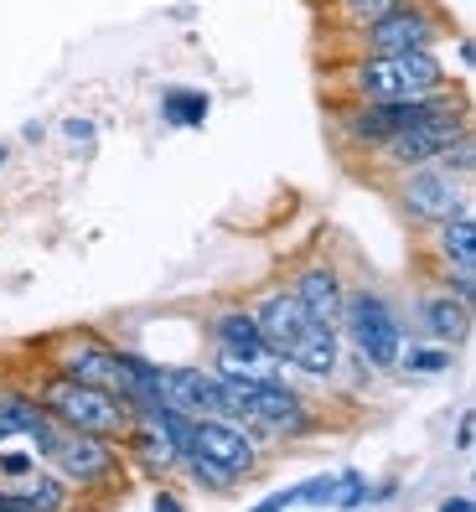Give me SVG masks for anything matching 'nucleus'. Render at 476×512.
<instances>
[{
	"label": "nucleus",
	"mask_w": 476,
	"mask_h": 512,
	"mask_svg": "<svg viewBox=\"0 0 476 512\" xmlns=\"http://www.w3.org/2000/svg\"><path fill=\"white\" fill-rule=\"evenodd\" d=\"M425 238H430L435 264H461V269H476V207H471V213H461V218H451V223L425 228Z\"/></svg>",
	"instance_id": "dca6fc26"
},
{
	"label": "nucleus",
	"mask_w": 476,
	"mask_h": 512,
	"mask_svg": "<svg viewBox=\"0 0 476 512\" xmlns=\"http://www.w3.org/2000/svg\"><path fill=\"white\" fill-rule=\"evenodd\" d=\"M337 378H347L352 388H373V383H378V368H373V363H368V357L357 352V347H347V357H342Z\"/></svg>",
	"instance_id": "393cba45"
},
{
	"label": "nucleus",
	"mask_w": 476,
	"mask_h": 512,
	"mask_svg": "<svg viewBox=\"0 0 476 512\" xmlns=\"http://www.w3.org/2000/svg\"><path fill=\"white\" fill-rule=\"evenodd\" d=\"M326 109H332V130H337V140H347L357 156H373V150H378L383 140H394L399 130L466 109V94H461L456 83H445L440 94L414 99V104H357V99L337 104V99H326Z\"/></svg>",
	"instance_id": "39448f33"
},
{
	"label": "nucleus",
	"mask_w": 476,
	"mask_h": 512,
	"mask_svg": "<svg viewBox=\"0 0 476 512\" xmlns=\"http://www.w3.org/2000/svg\"><path fill=\"white\" fill-rule=\"evenodd\" d=\"M435 166H445V171H456V176H476V130L466 135V140H456L445 156L435 161Z\"/></svg>",
	"instance_id": "b1692460"
},
{
	"label": "nucleus",
	"mask_w": 476,
	"mask_h": 512,
	"mask_svg": "<svg viewBox=\"0 0 476 512\" xmlns=\"http://www.w3.org/2000/svg\"><path fill=\"white\" fill-rule=\"evenodd\" d=\"M207 114H213V99L202 88H166L161 94V119L171 130H202Z\"/></svg>",
	"instance_id": "a211bd4d"
},
{
	"label": "nucleus",
	"mask_w": 476,
	"mask_h": 512,
	"mask_svg": "<svg viewBox=\"0 0 476 512\" xmlns=\"http://www.w3.org/2000/svg\"><path fill=\"white\" fill-rule=\"evenodd\" d=\"M451 83L440 52H389V57H347L332 68V88L357 104H414Z\"/></svg>",
	"instance_id": "f03ea898"
},
{
	"label": "nucleus",
	"mask_w": 476,
	"mask_h": 512,
	"mask_svg": "<svg viewBox=\"0 0 476 512\" xmlns=\"http://www.w3.org/2000/svg\"><path fill=\"white\" fill-rule=\"evenodd\" d=\"M435 290L466 300V306L476 311V269H461V264H435Z\"/></svg>",
	"instance_id": "412c9836"
},
{
	"label": "nucleus",
	"mask_w": 476,
	"mask_h": 512,
	"mask_svg": "<svg viewBox=\"0 0 476 512\" xmlns=\"http://www.w3.org/2000/svg\"><path fill=\"white\" fill-rule=\"evenodd\" d=\"M461 63L476 68V42H471V37H461Z\"/></svg>",
	"instance_id": "2f4dec72"
},
{
	"label": "nucleus",
	"mask_w": 476,
	"mask_h": 512,
	"mask_svg": "<svg viewBox=\"0 0 476 512\" xmlns=\"http://www.w3.org/2000/svg\"><path fill=\"white\" fill-rule=\"evenodd\" d=\"M295 502H301V487H285V492H275V497H264V502H254L249 512H290Z\"/></svg>",
	"instance_id": "cd10ccee"
},
{
	"label": "nucleus",
	"mask_w": 476,
	"mask_h": 512,
	"mask_svg": "<svg viewBox=\"0 0 476 512\" xmlns=\"http://www.w3.org/2000/svg\"><path fill=\"white\" fill-rule=\"evenodd\" d=\"M471 481H476V461H471Z\"/></svg>",
	"instance_id": "72a5a7b5"
},
{
	"label": "nucleus",
	"mask_w": 476,
	"mask_h": 512,
	"mask_svg": "<svg viewBox=\"0 0 476 512\" xmlns=\"http://www.w3.org/2000/svg\"><path fill=\"white\" fill-rule=\"evenodd\" d=\"M254 321L264 331V347H270L290 373H301L311 383H332L342 368V331L326 326L290 285L270 290L254 300Z\"/></svg>",
	"instance_id": "f257e3e1"
},
{
	"label": "nucleus",
	"mask_w": 476,
	"mask_h": 512,
	"mask_svg": "<svg viewBox=\"0 0 476 512\" xmlns=\"http://www.w3.org/2000/svg\"><path fill=\"white\" fill-rule=\"evenodd\" d=\"M47 373H63V378H78V383H94V388H109V394L130 399V363H125V347H114L104 331H68V337L52 342V357H47Z\"/></svg>",
	"instance_id": "9d476101"
},
{
	"label": "nucleus",
	"mask_w": 476,
	"mask_h": 512,
	"mask_svg": "<svg viewBox=\"0 0 476 512\" xmlns=\"http://www.w3.org/2000/svg\"><path fill=\"white\" fill-rule=\"evenodd\" d=\"M332 502H337V476L301 481V507H332Z\"/></svg>",
	"instance_id": "a878e982"
},
{
	"label": "nucleus",
	"mask_w": 476,
	"mask_h": 512,
	"mask_svg": "<svg viewBox=\"0 0 476 512\" xmlns=\"http://www.w3.org/2000/svg\"><path fill=\"white\" fill-rule=\"evenodd\" d=\"M456 363V347H440V342H404L399 352V373L409 378H445Z\"/></svg>",
	"instance_id": "6ab92c4d"
},
{
	"label": "nucleus",
	"mask_w": 476,
	"mask_h": 512,
	"mask_svg": "<svg viewBox=\"0 0 476 512\" xmlns=\"http://www.w3.org/2000/svg\"><path fill=\"white\" fill-rule=\"evenodd\" d=\"M368 497H373L368 476L347 466V471L337 476V502H332V507H337V512H357V507H368Z\"/></svg>",
	"instance_id": "5701e85b"
},
{
	"label": "nucleus",
	"mask_w": 476,
	"mask_h": 512,
	"mask_svg": "<svg viewBox=\"0 0 476 512\" xmlns=\"http://www.w3.org/2000/svg\"><path fill=\"white\" fill-rule=\"evenodd\" d=\"M342 331H347V347H357L378 368V378L399 373V352L409 342V321L383 290L352 285L347 290V311H342Z\"/></svg>",
	"instance_id": "0eeeda50"
},
{
	"label": "nucleus",
	"mask_w": 476,
	"mask_h": 512,
	"mask_svg": "<svg viewBox=\"0 0 476 512\" xmlns=\"http://www.w3.org/2000/svg\"><path fill=\"white\" fill-rule=\"evenodd\" d=\"M26 445L42 456V466H52L73 492H88V497H109V492L125 487V476H130V461H125V450H119V440L63 430L57 419Z\"/></svg>",
	"instance_id": "7ed1b4c3"
},
{
	"label": "nucleus",
	"mask_w": 476,
	"mask_h": 512,
	"mask_svg": "<svg viewBox=\"0 0 476 512\" xmlns=\"http://www.w3.org/2000/svg\"><path fill=\"white\" fill-rule=\"evenodd\" d=\"M445 37H451V16L435 0H404L399 11L347 32V47L352 57H389V52H435Z\"/></svg>",
	"instance_id": "1a4fd4ad"
},
{
	"label": "nucleus",
	"mask_w": 476,
	"mask_h": 512,
	"mask_svg": "<svg viewBox=\"0 0 476 512\" xmlns=\"http://www.w3.org/2000/svg\"><path fill=\"white\" fill-rule=\"evenodd\" d=\"M6 487L32 507V512H73L78 507V492L68 487L63 476H57L52 466H37L32 476H21V481H6Z\"/></svg>",
	"instance_id": "f3484780"
},
{
	"label": "nucleus",
	"mask_w": 476,
	"mask_h": 512,
	"mask_svg": "<svg viewBox=\"0 0 476 512\" xmlns=\"http://www.w3.org/2000/svg\"><path fill=\"white\" fill-rule=\"evenodd\" d=\"M409 331H420V342L466 347L471 331H476V311L466 306V300H456V295L420 285V290H414V300H409Z\"/></svg>",
	"instance_id": "ddd939ff"
},
{
	"label": "nucleus",
	"mask_w": 476,
	"mask_h": 512,
	"mask_svg": "<svg viewBox=\"0 0 476 512\" xmlns=\"http://www.w3.org/2000/svg\"><path fill=\"white\" fill-rule=\"evenodd\" d=\"M404 0H326V11H332V21L342 26V32H357V26H368L378 16L399 11Z\"/></svg>",
	"instance_id": "aec40b11"
},
{
	"label": "nucleus",
	"mask_w": 476,
	"mask_h": 512,
	"mask_svg": "<svg viewBox=\"0 0 476 512\" xmlns=\"http://www.w3.org/2000/svg\"><path fill=\"white\" fill-rule=\"evenodd\" d=\"M435 512H476V497H445Z\"/></svg>",
	"instance_id": "7c9ffc66"
},
{
	"label": "nucleus",
	"mask_w": 476,
	"mask_h": 512,
	"mask_svg": "<svg viewBox=\"0 0 476 512\" xmlns=\"http://www.w3.org/2000/svg\"><path fill=\"white\" fill-rule=\"evenodd\" d=\"M207 368H213V363H207ZM213 373L223 378L228 414L244 419L259 445H270V440H301L311 430V404L295 394L280 373L275 378H249V373H228V368H213Z\"/></svg>",
	"instance_id": "20e7f679"
},
{
	"label": "nucleus",
	"mask_w": 476,
	"mask_h": 512,
	"mask_svg": "<svg viewBox=\"0 0 476 512\" xmlns=\"http://www.w3.org/2000/svg\"><path fill=\"white\" fill-rule=\"evenodd\" d=\"M37 399H42V409H47L63 430L125 440L130 425H135L130 404L119 399V394H109V388H94V383H78V378H63V373H47V378L37 383Z\"/></svg>",
	"instance_id": "423d86ee"
},
{
	"label": "nucleus",
	"mask_w": 476,
	"mask_h": 512,
	"mask_svg": "<svg viewBox=\"0 0 476 512\" xmlns=\"http://www.w3.org/2000/svg\"><path fill=\"white\" fill-rule=\"evenodd\" d=\"M187 456H202L207 466L228 471L238 487H244V481L259 476V466H264V445L254 440V430L244 419H197Z\"/></svg>",
	"instance_id": "f8f14e48"
},
{
	"label": "nucleus",
	"mask_w": 476,
	"mask_h": 512,
	"mask_svg": "<svg viewBox=\"0 0 476 512\" xmlns=\"http://www.w3.org/2000/svg\"><path fill=\"white\" fill-rule=\"evenodd\" d=\"M151 512H187V507H182V497H176L171 487H156V497H151Z\"/></svg>",
	"instance_id": "c756f323"
},
{
	"label": "nucleus",
	"mask_w": 476,
	"mask_h": 512,
	"mask_svg": "<svg viewBox=\"0 0 476 512\" xmlns=\"http://www.w3.org/2000/svg\"><path fill=\"white\" fill-rule=\"evenodd\" d=\"M471 130H476V125H471V109H456V114H440V119H425V125L399 130L394 140H383L368 161H373L378 171H389V176L414 171V166H435L445 150H451L456 140H466Z\"/></svg>",
	"instance_id": "9b49d317"
},
{
	"label": "nucleus",
	"mask_w": 476,
	"mask_h": 512,
	"mask_svg": "<svg viewBox=\"0 0 476 512\" xmlns=\"http://www.w3.org/2000/svg\"><path fill=\"white\" fill-rule=\"evenodd\" d=\"M6 161H11V145H6V140H0V166H6Z\"/></svg>",
	"instance_id": "473e14b6"
},
{
	"label": "nucleus",
	"mask_w": 476,
	"mask_h": 512,
	"mask_svg": "<svg viewBox=\"0 0 476 512\" xmlns=\"http://www.w3.org/2000/svg\"><path fill=\"white\" fill-rule=\"evenodd\" d=\"M290 290L306 300V306L326 321V326H337L342 331V311H347V285H342V275H337V264H326V259H311V264H301L295 269V280H290Z\"/></svg>",
	"instance_id": "2eb2a0df"
},
{
	"label": "nucleus",
	"mask_w": 476,
	"mask_h": 512,
	"mask_svg": "<svg viewBox=\"0 0 476 512\" xmlns=\"http://www.w3.org/2000/svg\"><path fill=\"white\" fill-rule=\"evenodd\" d=\"M399 218L409 228H435V223H451L461 213L476 207V176H456L445 166H414V171H399L394 187H389Z\"/></svg>",
	"instance_id": "6e6552de"
},
{
	"label": "nucleus",
	"mask_w": 476,
	"mask_h": 512,
	"mask_svg": "<svg viewBox=\"0 0 476 512\" xmlns=\"http://www.w3.org/2000/svg\"><path fill=\"white\" fill-rule=\"evenodd\" d=\"M57 130H63V140H68V145H78V150H88V145L99 140V125H94L88 114H68Z\"/></svg>",
	"instance_id": "bb28decb"
},
{
	"label": "nucleus",
	"mask_w": 476,
	"mask_h": 512,
	"mask_svg": "<svg viewBox=\"0 0 476 512\" xmlns=\"http://www.w3.org/2000/svg\"><path fill=\"white\" fill-rule=\"evenodd\" d=\"M456 450H466V456L476 450V409L461 414V425H456Z\"/></svg>",
	"instance_id": "c85d7f7f"
},
{
	"label": "nucleus",
	"mask_w": 476,
	"mask_h": 512,
	"mask_svg": "<svg viewBox=\"0 0 476 512\" xmlns=\"http://www.w3.org/2000/svg\"><path fill=\"white\" fill-rule=\"evenodd\" d=\"M42 466V456H37V450L32 445H0V481H21V476H32Z\"/></svg>",
	"instance_id": "4be33fe9"
},
{
	"label": "nucleus",
	"mask_w": 476,
	"mask_h": 512,
	"mask_svg": "<svg viewBox=\"0 0 476 512\" xmlns=\"http://www.w3.org/2000/svg\"><path fill=\"white\" fill-rule=\"evenodd\" d=\"M119 450H125L130 471H140L145 481H156V487H166V481L182 471V450H176L171 435L161 425H151V419H135L130 435L119 440Z\"/></svg>",
	"instance_id": "4468645a"
}]
</instances>
